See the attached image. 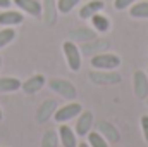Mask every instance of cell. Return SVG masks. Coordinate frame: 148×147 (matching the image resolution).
Returning a JSON list of instances; mask_svg holds the SVG:
<instances>
[{"mask_svg":"<svg viewBox=\"0 0 148 147\" xmlns=\"http://www.w3.org/2000/svg\"><path fill=\"white\" fill-rule=\"evenodd\" d=\"M62 54L66 57V62H67V68L73 71V73H77L81 71V59H83V54L79 50V45L73 42V40H66L62 43Z\"/></svg>","mask_w":148,"mask_h":147,"instance_id":"1","label":"cell"},{"mask_svg":"<svg viewBox=\"0 0 148 147\" xmlns=\"http://www.w3.org/2000/svg\"><path fill=\"white\" fill-rule=\"evenodd\" d=\"M122 64V59L117 54L112 52H100L91 55V68L93 69H105V71H114Z\"/></svg>","mask_w":148,"mask_h":147,"instance_id":"2","label":"cell"},{"mask_svg":"<svg viewBox=\"0 0 148 147\" xmlns=\"http://www.w3.org/2000/svg\"><path fill=\"white\" fill-rule=\"evenodd\" d=\"M47 85H48V88L52 92H55L57 95L64 97L66 101H76V97H77V90H76V87H74L69 80L52 78V80L47 81Z\"/></svg>","mask_w":148,"mask_h":147,"instance_id":"3","label":"cell"},{"mask_svg":"<svg viewBox=\"0 0 148 147\" xmlns=\"http://www.w3.org/2000/svg\"><path fill=\"white\" fill-rule=\"evenodd\" d=\"M90 81L93 85H100V87H112V85H119L122 81L121 73L114 71H105V69H91L88 74Z\"/></svg>","mask_w":148,"mask_h":147,"instance_id":"4","label":"cell"},{"mask_svg":"<svg viewBox=\"0 0 148 147\" xmlns=\"http://www.w3.org/2000/svg\"><path fill=\"white\" fill-rule=\"evenodd\" d=\"M83 111V106L76 101H67V104L59 106L55 114H53V121L55 123H69L71 119H76L79 116V112Z\"/></svg>","mask_w":148,"mask_h":147,"instance_id":"5","label":"cell"},{"mask_svg":"<svg viewBox=\"0 0 148 147\" xmlns=\"http://www.w3.org/2000/svg\"><path fill=\"white\" fill-rule=\"evenodd\" d=\"M95 126V116L91 111H81L79 116L76 118V125H74V132L77 137H86Z\"/></svg>","mask_w":148,"mask_h":147,"instance_id":"6","label":"cell"},{"mask_svg":"<svg viewBox=\"0 0 148 147\" xmlns=\"http://www.w3.org/2000/svg\"><path fill=\"white\" fill-rule=\"evenodd\" d=\"M110 49V40H107V38H93V40H90V42H84V43H81V47H79V50H81V54L83 55H95V54H100V52H107Z\"/></svg>","mask_w":148,"mask_h":147,"instance_id":"7","label":"cell"},{"mask_svg":"<svg viewBox=\"0 0 148 147\" xmlns=\"http://www.w3.org/2000/svg\"><path fill=\"white\" fill-rule=\"evenodd\" d=\"M133 90L134 97L140 101H147L148 97V74L143 69H136L133 74Z\"/></svg>","mask_w":148,"mask_h":147,"instance_id":"8","label":"cell"},{"mask_svg":"<svg viewBox=\"0 0 148 147\" xmlns=\"http://www.w3.org/2000/svg\"><path fill=\"white\" fill-rule=\"evenodd\" d=\"M95 128H97V132H98V133H102V135H103V139H105L109 144H112V146L121 142V133H119V130L112 125L110 121L100 119V121H97V123H95Z\"/></svg>","mask_w":148,"mask_h":147,"instance_id":"9","label":"cell"},{"mask_svg":"<svg viewBox=\"0 0 148 147\" xmlns=\"http://www.w3.org/2000/svg\"><path fill=\"white\" fill-rule=\"evenodd\" d=\"M57 107H59V104L55 99H45L36 109V121L40 125H45L47 121H50L53 118Z\"/></svg>","mask_w":148,"mask_h":147,"instance_id":"10","label":"cell"},{"mask_svg":"<svg viewBox=\"0 0 148 147\" xmlns=\"http://www.w3.org/2000/svg\"><path fill=\"white\" fill-rule=\"evenodd\" d=\"M45 85H47V78L41 73H36V74H31L29 78H26V80L23 81L21 90H23L26 95H35V94H38Z\"/></svg>","mask_w":148,"mask_h":147,"instance_id":"11","label":"cell"},{"mask_svg":"<svg viewBox=\"0 0 148 147\" xmlns=\"http://www.w3.org/2000/svg\"><path fill=\"white\" fill-rule=\"evenodd\" d=\"M59 9H57V0H41V17L47 26H53L57 23Z\"/></svg>","mask_w":148,"mask_h":147,"instance_id":"12","label":"cell"},{"mask_svg":"<svg viewBox=\"0 0 148 147\" xmlns=\"http://www.w3.org/2000/svg\"><path fill=\"white\" fill-rule=\"evenodd\" d=\"M59 142L62 147H77V135L74 132V128H71L67 123H60L59 125Z\"/></svg>","mask_w":148,"mask_h":147,"instance_id":"13","label":"cell"},{"mask_svg":"<svg viewBox=\"0 0 148 147\" xmlns=\"http://www.w3.org/2000/svg\"><path fill=\"white\" fill-rule=\"evenodd\" d=\"M98 37V33L93 30V28H88V26H79V28H74L67 33V40H73L76 43H84V42H90L93 38Z\"/></svg>","mask_w":148,"mask_h":147,"instance_id":"14","label":"cell"},{"mask_svg":"<svg viewBox=\"0 0 148 147\" xmlns=\"http://www.w3.org/2000/svg\"><path fill=\"white\" fill-rule=\"evenodd\" d=\"M24 21V14L21 10H12V9H3L0 12V26H10L16 28Z\"/></svg>","mask_w":148,"mask_h":147,"instance_id":"15","label":"cell"},{"mask_svg":"<svg viewBox=\"0 0 148 147\" xmlns=\"http://www.w3.org/2000/svg\"><path fill=\"white\" fill-rule=\"evenodd\" d=\"M12 2L21 12H26L31 17L41 16V2L40 0H12Z\"/></svg>","mask_w":148,"mask_h":147,"instance_id":"16","label":"cell"},{"mask_svg":"<svg viewBox=\"0 0 148 147\" xmlns=\"http://www.w3.org/2000/svg\"><path fill=\"white\" fill-rule=\"evenodd\" d=\"M105 7V3H103V0H90L88 3H84L81 9H79V12H77V16H79V19H90L91 16H95L97 12H102V9Z\"/></svg>","mask_w":148,"mask_h":147,"instance_id":"17","label":"cell"},{"mask_svg":"<svg viewBox=\"0 0 148 147\" xmlns=\"http://www.w3.org/2000/svg\"><path fill=\"white\" fill-rule=\"evenodd\" d=\"M23 81L16 76H0V94H14L21 90Z\"/></svg>","mask_w":148,"mask_h":147,"instance_id":"18","label":"cell"},{"mask_svg":"<svg viewBox=\"0 0 148 147\" xmlns=\"http://www.w3.org/2000/svg\"><path fill=\"white\" fill-rule=\"evenodd\" d=\"M90 21H91V26H93V30H95L97 33H107L112 26L110 19H109L105 14H102V12H97L95 16H91Z\"/></svg>","mask_w":148,"mask_h":147,"instance_id":"19","label":"cell"},{"mask_svg":"<svg viewBox=\"0 0 148 147\" xmlns=\"http://www.w3.org/2000/svg\"><path fill=\"white\" fill-rule=\"evenodd\" d=\"M129 16L133 19H148V2H134L129 7Z\"/></svg>","mask_w":148,"mask_h":147,"instance_id":"20","label":"cell"},{"mask_svg":"<svg viewBox=\"0 0 148 147\" xmlns=\"http://www.w3.org/2000/svg\"><path fill=\"white\" fill-rule=\"evenodd\" d=\"M60 142H59V133L57 130L50 128L47 130L43 135H41V140H40V147H59Z\"/></svg>","mask_w":148,"mask_h":147,"instance_id":"21","label":"cell"},{"mask_svg":"<svg viewBox=\"0 0 148 147\" xmlns=\"http://www.w3.org/2000/svg\"><path fill=\"white\" fill-rule=\"evenodd\" d=\"M16 30L14 28H10V26H2V30H0V50L2 49H5L7 45H10L14 40H16Z\"/></svg>","mask_w":148,"mask_h":147,"instance_id":"22","label":"cell"},{"mask_svg":"<svg viewBox=\"0 0 148 147\" xmlns=\"http://www.w3.org/2000/svg\"><path fill=\"white\" fill-rule=\"evenodd\" d=\"M86 142L90 147H110V144L103 139L102 133H98L97 130H91L88 135H86Z\"/></svg>","mask_w":148,"mask_h":147,"instance_id":"23","label":"cell"},{"mask_svg":"<svg viewBox=\"0 0 148 147\" xmlns=\"http://www.w3.org/2000/svg\"><path fill=\"white\" fill-rule=\"evenodd\" d=\"M79 2H81V0H57L59 14H69V12L73 10Z\"/></svg>","mask_w":148,"mask_h":147,"instance_id":"24","label":"cell"},{"mask_svg":"<svg viewBox=\"0 0 148 147\" xmlns=\"http://www.w3.org/2000/svg\"><path fill=\"white\" fill-rule=\"evenodd\" d=\"M136 0H114V9L115 10H124V9H129Z\"/></svg>","mask_w":148,"mask_h":147,"instance_id":"25","label":"cell"},{"mask_svg":"<svg viewBox=\"0 0 148 147\" xmlns=\"http://www.w3.org/2000/svg\"><path fill=\"white\" fill-rule=\"evenodd\" d=\"M140 125H141V133H143V139L148 144V114H143L140 118Z\"/></svg>","mask_w":148,"mask_h":147,"instance_id":"26","label":"cell"},{"mask_svg":"<svg viewBox=\"0 0 148 147\" xmlns=\"http://www.w3.org/2000/svg\"><path fill=\"white\" fill-rule=\"evenodd\" d=\"M12 0H0V9H10Z\"/></svg>","mask_w":148,"mask_h":147,"instance_id":"27","label":"cell"},{"mask_svg":"<svg viewBox=\"0 0 148 147\" xmlns=\"http://www.w3.org/2000/svg\"><path fill=\"white\" fill-rule=\"evenodd\" d=\"M77 147H90V146H88V142H81V144H77Z\"/></svg>","mask_w":148,"mask_h":147,"instance_id":"28","label":"cell"},{"mask_svg":"<svg viewBox=\"0 0 148 147\" xmlns=\"http://www.w3.org/2000/svg\"><path fill=\"white\" fill-rule=\"evenodd\" d=\"M2 119H3V111H2V106H0V123H2Z\"/></svg>","mask_w":148,"mask_h":147,"instance_id":"29","label":"cell"},{"mask_svg":"<svg viewBox=\"0 0 148 147\" xmlns=\"http://www.w3.org/2000/svg\"><path fill=\"white\" fill-rule=\"evenodd\" d=\"M2 64H3V57H2V54H0V71H2Z\"/></svg>","mask_w":148,"mask_h":147,"instance_id":"30","label":"cell"},{"mask_svg":"<svg viewBox=\"0 0 148 147\" xmlns=\"http://www.w3.org/2000/svg\"><path fill=\"white\" fill-rule=\"evenodd\" d=\"M112 147H121V146H119V144H114V146H112Z\"/></svg>","mask_w":148,"mask_h":147,"instance_id":"31","label":"cell"},{"mask_svg":"<svg viewBox=\"0 0 148 147\" xmlns=\"http://www.w3.org/2000/svg\"><path fill=\"white\" fill-rule=\"evenodd\" d=\"M147 106H148V97H147Z\"/></svg>","mask_w":148,"mask_h":147,"instance_id":"32","label":"cell"},{"mask_svg":"<svg viewBox=\"0 0 148 147\" xmlns=\"http://www.w3.org/2000/svg\"><path fill=\"white\" fill-rule=\"evenodd\" d=\"M147 74H148V69H147Z\"/></svg>","mask_w":148,"mask_h":147,"instance_id":"33","label":"cell"}]
</instances>
